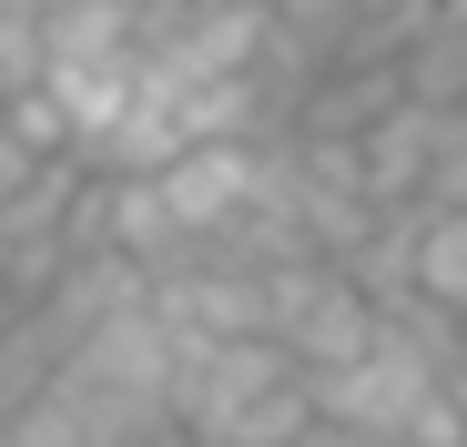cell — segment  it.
I'll return each mask as SVG.
<instances>
[{"label":"cell","instance_id":"6da1fadb","mask_svg":"<svg viewBox=\"0 0 467 447\" xmlns=\"http://www.w3.org/2000/svg\"><path fill=\"white\" fill-rule=\"evenodd\" d=\"M173 427L193 447H305L316 437V377L285 336H223L183 346L173 366Z\"/></svg>","mask_w":467,"mask_h":447},{"label":"cell","instance_id":"7a4b0ae2","mask_svg":"<svg viewBox=\"0 0 467 447\" xmlns=\"http://www.w3.org/2000/svg\"><path fill=\"white\" fill-rule=\"evenodd\" d=\"M447 132H457V112L447 102H417V92H397L366 132H356V163H366V193L397 213V203H427V173H437V153H447Z\"/></svg>","mask_w":467,"mask_h":447},{"label":"cell","instance_id":"3957f363","mask_svg":"<svg viewBox=\"0 0 467 447\" xmlns=\"http://www.w3.org/2000/svg\"><path fill=\"white\" fill-rule=\"evenodd\" d=\"M417 295L467 316V203H417Z\"/></svg>","mask_w":467,"mask_h":447},{"label":"cell","instance_id":"277c9868","mask_svg":"<svg viewBox=\"0 0 467 447\" xmlns=\"http://www.w3.org/2000/svg\"><path fill=\"white\" fill-rule=\"evenodd\" d=\"M41 71H51V11L41 0H0V102L41 92Z\"/></svg>","mask_w":467,"mask_h":447},{"label":"cell","instance_id":"5b68a950","mask_svg":"<svg viewBox=\"0 0 467 447\" xmlns=\"http://www.w3.org/2000/svg\"><path fill=\"white\" fill-rule=\"evenodd\" d=\"M51 163H61V153H41V142L11 122V102H0V203H21V193H31Z\"/></svg>","mask_w":467,"mask_h":447},{"label":"cell","instance_id":"8992f818","mask_svg":"<svg viewBox=\"0 0 467 447\" xmlns=\"http://www.w3.org/2000/svg\"><path fill=\"white\" fill-rule=\"evenodd\" d=\"M427 203H467V112H457L447 153H437V173H427Z\"/></svg>","mask_w":467,"mask_h":447},{"label":"cell","instance_id":"52a82bcc","mask_svg":"<svg viewBox=\"0 0 467 447\" xmlns=\"http://www.w3.org/2000/svg\"><path fill=\"white\" fill-rule=\"evenodd\" d=\"M457 447H467V437H457Z\"/></svg>","mask_w":467,"mask_h":447}]
</instances>
